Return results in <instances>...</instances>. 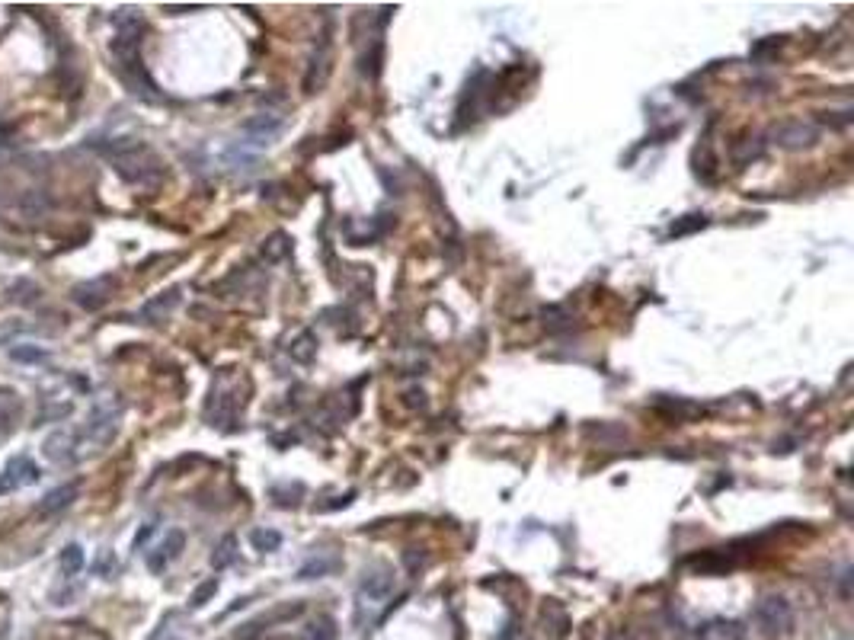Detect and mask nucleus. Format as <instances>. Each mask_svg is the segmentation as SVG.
Returning a JSON list of instances; mask_svg holds the SVG:
<instances>
[{
	"instance_id": "c85d7f7f",
	"label": "nucleus",
	"mask_w": 854,
	"mask_h": 640,
	"mask_svg": "<svg viewBox=\"0 0 854 640\" xmlns=\"http://www.w3.org/2000/svg\"><path fill=\"white\" fill-rule=\"evenodd\" d=\"M423 560H426L423 550H416V548L403 550V564H407V570H410V573H416V567H423Z\"/></svg>"
},
{
	"instance_id": "5701e85b",
	"label": "nucleus",
	"mask_w": 854,
	"mask_h": 640,
	"mask_svg": "<svg viewBox=\"0 0 854 640\" xmlns=\"http://www.w3.org/2000/svg\"><path fill=\"white\" fill-rule=\"evenodd\" d=\"M704 228H707V215H685L681 221H675L669 228V237H685V234H695V230H704Z\"/></svg>"
},
{
	"instance_id": "f8f14e48",
	"label": "nucleus",
	"mask_w": 854,
	"mask_h": 640,
	"mask_svg": "<svg viewBox=\"0 0 854 640\" xmlns=\"http://www.w3.org/2000/svg\"><path fill=\"white\" fill-rule=\"evenodd\" d=\"M180 301H182V292L180 288H170V292L157 295V298H151L144 307H141V320H163Z\"/></svg>"
},
{
	"instance_id": "f3484780",
	"label": "nucleus",
	"mask_w": 854,
	"mask_h": 640,
	"mask_svg": "<svg viewBox=\"0 0 854 640\" xmlns=\"http://www.w3.org/2000/svg\"><path fill=\"white\" fill-rule=\"evenodd\" d=\"M58 564H61L64 577H77V573L84 570V564H87L84 548H80V544H68V548L61 550V557H58Z\"/></svg>"
},
{
	"instance_id": "ddd939ff",
	"label": "nucleus",
	"mask_w": 854,
	"mask_h": 640,
	"mask_svg": "<svg viewBox=\"0 0 854 640\" xmlns=\"http://www.w3.org/2000/svg\"><path fill=\"white\" fill-rule=\"evenodd\" d=\"M541 618H544V631H547L550 640H563V637H567L569 618H567V612H563L557 602H547V605L541 608Z\"/></svg>"
},
{
	"instance_id": "4468645a",
	"label": "nucleus",
	"mask_w": 854,
	"mask_h": 640,
	"mask_svg": "<svg viewBox=\"0 0 854 640\" xmlns=\"http://www.w3.org/2000/svg\"><path fill=\"white\" fill-rule=\"evenodd\" d=\"M288 352H292L295 362L301 365H311L314 359H317V336L311 333V330H304V333H298L292 340V346H288Z\"/></svg>"
},
{
	"instance_id": "a878e982",
	"label": "nucleus",
	"mask_w": 854,
	"mask_h": 640,
	"mask_svg": "<svg viewBox=\"0 0 854 640\" xmlns=\"http://www.w3.org/2000/svg\"><path fill=\"white\" fill-rule=\"evenodd\" d=\"M26 320H4L0 324V346H10V343L16 340V336L26 333Z\"/></svg>"
},
{
	"instance_id": "72a5a7b5",
	"label": "nucleus",
	"mask_w": 854,
	"mask_h": 640,
	"mask_svg": "<svg viewBox=\"0 0 854 640\" xmlns=\"http://www.w3.org/2000/svg\"><path fill=\"white\" fill-rule=\"evenodd\" d=\"M170 13H192V10H199V7H167Z\"/></svg>"
},
{
	"instance_id": "473e14b6",
	"label": "nucleus",
	"mask_w": 854,
	"mask_h": 640,
	"mask_svg": "<svg viewBox=\"0 0 854 640\" xmlns=\"http://www.w3.org/2000/svg\"><path fill=\"white\" fill-rule=\"evenodd\" d=\"M512 634H515V621H506V627H502V634L496 640H512Z\"/></svg>"
},
{
	"instance_id": "393cba45",
	"label": "nucleus",
	"mask_w": 854,
	"mask_h": 640,
	"mask_svg": "<svg viewBox=\"0 0 854 640\" xmlns=\"http://www.w3.org/2000/svg\"><path fill=\"white\" fill-rule=\"evenodd\" d=\"M176 621H180V615H176V612L163 615V621H160V627L154 631L151 640H180L182 637V627H173Z\"/></svg>"
},
{
	"instance_id": "423d86ee",
	"label": "nucleus",
	"mask_w": 854,
	"mask_h": 640,
	"mask_svg": "<svg viewBox=\"0 0 854 640\" xmlns=\"http://www.w3.org/2000/svg\"><path fill=\"white\" fill-rule=\"evenodd\" d=\"M112 288H116V282H112L109 276H106V278H90V282H80V285H74L70 298H74L77 307H84V311H99V307L112 298Z\"/></svg>"
},
{
	"instance_id": "9d476101",
	"label": "nucleus",
	"mask_w": 854,
	"mask_h": 640,
	"mask_svg": "<svg viewBox=\"0 0 854 640\" xmlns=\"http://www.w3.org/2000/svg\"><path fill=\"white\" fill-rule=\"evenodd\" d=\"M390 589H394V577H390L384 567H378V570H365V577H361V583H359V596L369 598V602H381V598H388Z\"/></svg>"
},
{
	"instance_id": "1a4fd4ad",
	"label": "nucleus",
	"mask_w": 854,
	"mask_h": 640,
	"mask_svg": "<svg viewBox=\"0 0 854 640\" xmlns=\"http://www.w3.org/2000/svg\"><path fill=\"white\" fill-rule=\"evenodd\" d=\"M42 455L51 464H74V429H51L42 442Z\"/></svg>"
},
{
	"instance_id": "7ed1b4c3",
	"label": "nucleus",
	"mask_w": 854,
	"mask_h": 640,
	"mask_svg": "<svg viewBox=\"0 0 854 640\" xmlns=\"http://www.w3.org/2000/svg\"><path fill=\"white\" fill-rule=\"evenodd\" d=\"M752 621H755L758 634H765V637H781V634L791 631L793 624V615H791V605H787L784 596H765L755 602V608H752Z\"/></svg>"
},
{
	"instance_id": "b1692460",
	"label": "nucleus",
	"mask_w": 854,
	"mask_h": 640,
	"mask_svg": "<svg viewBox=\"0 0 854 640\" xmlns=\"http://www.w3.org/2000/svg\"><path fill=\"white\" fill-rule=\"evenodd\" d=\"M70 413H74V404H70V400H64V404H58V407L45 404L42 410H39V417H35V423L42 426V423H49V419H51V423H58V419H68Z\"/></svg>"
},
{
	"instance_id": "bb28decb",
	"label": "nucleus",
	"mask_w": 854,
	"mask_h": 640,
	"mask_svg": "<svg viewBox=\"0 0 854 640\" xmlns=\"http://www.w3.org/2000/svg\"><path fill=\"white\" fill-rule=\"evenodd\" d=\"M311 640H336L333 618H327V615H320V618L311 624Z\"/></svg>"
},
{
	"instance_id": "6e6552de",
	"label": "nucleus",
	"mask_w": 854,
	"mask_h": 640,
	"mask_svg": "<svg viewBox=\"0 0 854 640\" xmlns=\"http://www.w3.org/2000/svg\"><path fill=\"white\" fill-rule=\"evenodd\" d=\"M285 128V122L278 116H272V112H259V116L247 118L243 122V135L250 141H243V144H256V147H266L272 138H278V132Z\"/></svg>"
},
{
	"instance_id": "6ab92c4d",
	"label": "nucleus",
	"mask_w": 854,
	"mask_h": 640,
	"mask_svg": "<svg viewBox=\"0 0 854 640\" xmlns=\"http://www.w3.org/2000/svg\"><path fill=\"white\" fill-rule=\"evenodd\" d=\"M234 560H237V538L224 535L221 541H218V548L211 550V567H215V570H224V567H230Z\"/></svg>"
},
{
	"instance_id": "aec40b11",
	"label": "nucleus",
	"mask_w": 854,
	"mask_h": 640,
	"mask_svg": "<svg viewBox=\"0 0 854 640\" xmlns=\"http://www.w3.org/2000/svg\"><path fill=\"white\" fill-rule=\"evenodd\" d=\"M218 586H221V583H218V577H211V579H205V583H199V586L192 589V596H189V608H192V612L205 608V605L211 602V598H215Z\"/></svg>"
},
{
	"instance_id": "cd10ccee",
	"label": "nucleus",
	"mask_w": 854,
	"mask_h": 640,
	"mask_svg": "<svg viewBox=\"0 0 854 640\" xmlns=\"http://www.w3.org/2000/svg\"><path fill=\"white\" fill-rule=\"evenodd\" d=\"M352 500H355V493H352V490H349V493H342V496H333V500H330V503H320V506H317V512H336V509H346Z\"/></svg>"
},
{
	"instance_id": "f257e3e1",
	"label": "nucleus",
	"mask_w": 854,
	"mask_h": 640,
	"mask_svg": "<svg viewBox=\"0 0 854 640\" xmlns=\"http://www.w3.org/2000/svg\"><path fill=\"white\" fill-rule=\"evenodd\" d=\"M103 151L109 154L112 167H116L118 180L132 183V186H154L163 176V164L151 147L138 144L132 138H118L116 144H103Z\"/></svg>"
},
{
	"instance_id": "39448f33",
	"label": "nucleus",
	"mask_w": 854,
	"mask_h": 640,
	"mask_svg": "<svg viewBox=\"0 0 854 640\" xmlns=\"http://www.w3.org/2000/svg\"><path fill=\"white\" fill-rule=\"evenodd\" d=\"M816 138H819L816 125L800 122V118H793V122H781V125L771 128V141H774L778 147H784V151H803V147H812Z\"/></svg>"
},
{
	"instance_id": "2eb2a0df",
	"label": "nucleus",
	"mask_w": 854,
	"mask_h": 640,
	"mask_svg": "<svg viewBox=\"0 0 854 640\" xmlns=\"http://www.w3.org/2000/svg\"><path fill=\"white\" fill-rule=\"evenodd\" d=\"M288 253H292V240H288V234H282V230H276V234H269L263 240V259L266 263H282Z\"/></svg>"
},
{
	"instance_id": "c756f323",
	"label": "nucleus",
	"mask_w": 854,
	"mask_h": 640,
	"mask_svg": "<svg viewBox=\"0 0 854 640\" xmlns=\"http://www.w3.org/2000/svg\"><path fill=\"white\" fill-rule=\"evenodd\" d=\"M563 311L560 307H544V324H547L550 330H557V327H563Z\"/></svg>"
},
{
	"instance_id": "9b49d317",
	"label": "nucleus",
	"mask_w": 854,
	"mask_h": 640,
	"mask_svg": "<svg viewBox=\"0 0 854 640\" xmlns=\"http://www.w3.org/2000/svg\"><path fill=\"white\" fill-rule=\"evenodd\" d=\"M77 493H80V484H61V487H55L51 493L42 496V503H39V515L49 519V515L64 512V509L77 500Z\"/></svg>"
},
{
	"instance_id": "2f4dec72",
	"label": "nucleus",
	"mask_w": 854,
	"mask_h": 640,
	"mask_svg": "<svg viewBox=\"0 0 854 640\" xmlns=\"http://www.w3.org/2000/svg\"><path fill=\"white\" fill-rule=\"evenodd\" d=\"M112 567H116V557H112V550H106V554H99V560H97V573H112Z\"/></svg>"
},
{
	"instance_id": "7c9ffc66",
	"label": "nucleus",
	"mask_w": 854,
	"mask_h": 640,
	"mask_svg": "<svg viewBox=\"0 0 854 640\" xmlns=\"http://www.w3.org/2000/svg\"><path fill=\"white\" fill-rule=\"evenodd\" d=\"M154 529H157V525H154V522H144V525H141V531H138V535H135V544H132V548H135V550H141V548H144V541L154 535Z\"/></svg>"
},
{
	"instance_id": "412c9836",
	"label": "nucleus",
	"mask_w": 854,
	"mask_h": 640,
	"mask_svg": "<svg viewBox=\"0 0 854 640\" xmlns=\"http://www.w3.org/2000/svg\"><path fill=\"white\" fill-rule=\"evenodd\" d=\"M250 544L259 550V554H272V550L282 548V535L276 529H256L250 535Z\"/></svg>"
},
{
	"instance_id": "20e7f679",
	"label": "nucleus",
	"mask_w": 854,
	"mask_h": 640,
	"mask_svg": "<svg viewBox=\"0 0 854 640\" xmlns=\"http://www.w3.org/2000/svg\"><path fill=\"white\" fill-rule=\"evenodd\" d=\"M39 477H42V471L29 455H13L0 471V496L16 493L20 487H32V484H39Z\"/></svg>"
},
{
	"instance_id": "0eeeda50",
	"label": "nucleus",
	"mask_w": 854,
	"mask_h": 640,
	"mask_svg": "<svg viewBox=\"0 0 854 640\" xmlns=\"http://www.w3.org/2000/svg\"><path fill=\"white\" fill-rule=\"evenodd\" d=\"M182 548H186V535H182L180 529H170L167 535H163V541H160L157 548H154L151 554H147V570L157 573V577H160V573L167 570V567L173 564L176 557L182 554Z\"/></svg>"
},
{
	"instance_id": "4be33fe9",
	"label": "nucleus",
	"mask_w": 854,
	"mask_h": 640,
	"mask_svg": "<svg viewBox=\"0 0 854 640\" xmlns=\"http://www.w3.org/2000/svg\"><path fill=\"white\" fill-rule=\"evenodd\" d=\"M10 295H13L16 304H35V301H39V295H42V288L35 285V282H29V278H20V282H13Z\"/></svg>"
},
{
	"instance_id": "dca6fc26",
	"label": "nucleus",
	"mask_w": 854,
	"mask_h": 640,
	"mask_svg": "<svg viewBox=\"0 0 854 640\" xmlns=\"http://www.w3.org/2000/svg\"><path fill=\"white\" fill-rule=\"evenodd\" d=\"M336 567H340L336 557H311L298 570V579H320V577H327V573H333Z\"/></svg>"
},
{
	"instance_id": "f03ea898",
	"label": "nucleus",
	"mask_w": 854,
	"mask_h": 640,
	"mask_svg": "<svg viewBox=\"0 0 854 640\" xmlns=\"http://www.w3.org/2000/svg\"><path fill=\"white\" fill-rule=\"evenodd\" d=\"M118 417L122 407L118 404H103L90 413L80 429H74V461H87L93 455H99L118 432Z\"/></svg>"
},
{
	"instance_id": "a211bd4d",
	"label": "nucleus",
	"mask_w": 854,
	"mask_h": 640,
	"mask_svg": "<svg viewBox=\"0 0 854 640\" xmlns=\"http://www.w3.org/2000/svg\"><path fill=\"white\" fill-rule=\"evenodd\" d=\"M10 359L20 365H39L49 359V349L45 346H35V343H23V346H13L10 349Z\"/></svg>"
}]
</instances>
